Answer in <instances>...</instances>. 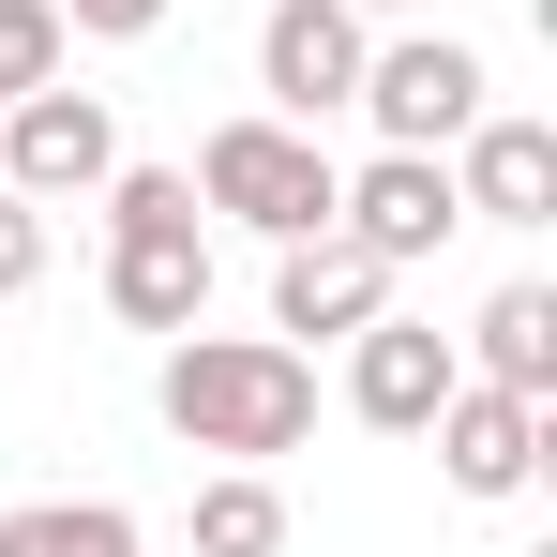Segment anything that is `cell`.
<instances>
[{
	"instance_id": "6da1fadb",
	"label": "cell",
	"mask_w": 557,
	"mask_h": 557,
	"mask_svg": "<svg viewBox=\"0 0 557 557\" xmlns=\"http://www.w3.org/2000/svg\"><path fill=\"white\" fill-rule=\"evenodd\" d=\"M151 407H166V437L182 453H226V467H272L317 437V362L286 347V332H166V376H151Z\"/></svg>"
},
{
	"instance_id": "7a4b0ae2",
	"label": "cell",
	"mask_w": 557,
	"mask_h": 557,
	"mask_svg": "<svg viewBox=\"0 0 557 557\" xmlns=\"http://www.w3.org/2000/svg\"><path fill=\"white\" fill-rule=\"evenodd\" d=\"M106 317L121 332H196L211 317V226L182 166H106Z\"/></svg>"
},
{
	"instance_id": "3957f363",
	"label": "cell",
	"mask_w": 557,
	"mask_h": 557,
	"mask_svg": "<svg viewBox=\"0 0 557 557\" xmlns=\"http://www.w3.org/2000/svg\"><path fill=\"white\" fill-rule=\"evenodd\" d=\"M332 151H317V121H211V151H196V211H226V226H257V242H317L332 226Z\"/></svg>"
},
{
	"instance_id": "277c9868",
	"label": "cell",
	"mask_w": 557,
	"mask_h": 557,
	"mask_svg": "<svg viewBox=\"0 0 557 557\" xmlns=\"http://www.w3.org/2000/svg\"><path fill=\"white\" fill-rule=\"evenodd\" d=\"M482 46H453V30H392V46H362V121H376V151H453L467 121H482Z\"/></svg>"
},
{
	"instance_id": "5b68a950",
	"label": "cell",
	"mask_w": 557,
	"mask_h": 557,
	"mask_svg": "<svg viewBox=\"0 0 557 557\" xmlns=\"http://www.w3.org/2000/svg\"><path fill=\"white\" fill-rule=\"evenodd\" d=\"M106 166H121V106L106 91H15L0 106V196H30V211H61V196H106Z\"/></svg>"
},
{
	"instance_id": "8992f818",
	"label": "cell",
	"mask_w": 557,
	"mask_h": 557,
	"mask_svg": "<svg viewBox=\"0 0 557 557\" xmlns=\"http://www.w3.org/2000/svg\"><path fill=\"white\" fill-rule=\"evenodd\" d=\"M332 226L362 242L376 272H422L467 211H453V166H437V151H376V166H347V182H332Z\"/></svg>"
},
{
	"instance_id": "52a82bcc",
	"label": "cell",
	"mask_w": 557,
	"mask_h": 557,
	"mask_svg": "<svg viewBox=\"0 0 557 557\" xmlns=\"http://www.w3.org/2000/svg\"><path fill=\"white\" fill-rule=\"evenodd\" d=\"M362 46H376V15H347V0H272V15H257V91H272V121H332V106L362 91Z\"/></svg>"
},
{
	"instance_id": "ba28073f",
	"label": "cell",
	"mask_w": 557,
	"mask_h": 557,
	"mask_svg": "<svg viewBox=\"0 0 557 557\" xmlns=\"http://www.w3.org/2000/svg\"><path fill=\"white\" fill-rule=\"evenodd\" d=\"M437 166H453V211H467V226H557V121L482 106Z\"/></svg>"
},
{
	"instance_id": "9c48e42d",
	"label": "cell",
	"mask_w": 557,
	"mask_h": 557,
	"mask_svg": "<svg viewBox=\"0 0 557 557\" xmlns=\"http://www.w3.org/2000/svg\"><path fill=\"white\" fill-rule=\"evenodd\" d=\"M453 332H437V317H362V332H347V407H362L376 437H422V422H437V407H453Z\"/></svg>"
},
{
	"instance_id": "30bf717a",
	"label": "cell",
	"mask_w": 557,
	"mask_h": 557,
	"mask_svg": "<svg viewBox=\"0 0 557 557\" xmlns=\"http://www.w3.org/2000/svg\"><path fill=\"white\" fill-rule=\"evenodd\" d=\"M362 317H392V272H376L347 226H317V242H272V332H286V347H301V332H317V347H347Z\"/></svg>"
},
{
	"instance_id": "8fae6325",
	"label": "cell",
	"mask_w": 557,
	"mask_h": 557,
	"mask_svg": "<svg viewBox=\"0 0 557 557\" xmlns=\"http://www.w3.org/2000/svg\"><path fill=\"white\" fill-rule=\"evenodd\" d=\"M422 437H437V467H453V497H528V482H543V407H528V392L453 376V407H437Z\"/></svg>"
},
{
	"instance_id": "7c38bea8",
	"label": "cell",
	"mask_w": 557,
	"mask_h": 557,
	"mask_svg": "<svg viewBox=\"0 0 557 557\" xmlns=\"http://www.w3.org/2000/svg\"><path fill=\"white\" fill-rule=\"evenodd\" d=\"M482 392H528V407H557V286H497L482 317H467V347H453Z\"/></svg>"
},
{
	"instance_id": "4fadbf2b",
	"label": "cell",
	"mask_w": 557,
	"mask_h": 557,
	"mask_svg": "<svg viewBox=\"0 0 557 557\" xmlns=\"http://www.w3.org/2000/svg\"><path fill=\"white\" fill-rule=\"evenodd\" d=\"M182 543H196V557H286L272 467H211V482H196V512H182Z\"/></svg>"
},
{
	"instance_id": "5bb4252c",
	"label": "cell",
	"mask_w": 557,
	"mask_h": 557,
	"mask_svg": "<svg viewBox=\"0 0 557 557\" xmlns=\"http://www.w3.org/2000/svg\"><path fill=\"white\" fill-rule=\"evenodd\" d=\"M0 557H136V512L121 497H30V512H0Z\"/></svg>"
},
{
	"instance_id": "9a60e30c",
	"label": "cell",
	"mask_w": 557,
	"mask_h": 557,
	"mask_svg": "<svg viewBox=\"0 0 557 557\" xmlns=\"http://www.w3.org/2000/svg\"><path fill=\"white\" fill-rule=\"evenodd\" d=\"M61 46H76V30H61V0H0V106L46 91V76H61Z\"/></svg>"
},
{
	"instance_id": "2e32d148",
	"label": "cell",
	"mask_w": 557,
	"mask_h": 557,
	"mask_svg": "<svg viewBox=\"0 0 557 557\" xmlns=\"http://www.w3.org/2000/svg\"><path fill=\"white\" fill-rule=\"evenodd\" d=\"M15 286H46V211H30V196H0V301H15Z\"/></svg>"
},
{
	"instance_id": "e0dca14e",
	"label": "cell",
	"mask_w": 557,
	"mask_h": 557,
	"mask_svg": "<svg viewBox=\"0 0 557 557\" xmlns=\"http://www.w3.org/2000/svg\"><path fill=\"white\" fill-rule=\"evenodd\" d=\"M61 30H91V46H151L166 0H61Z\"/></svg>"
},
{
	"instance_id": "ac0fdd59",
	"label": "cell",
	"mask_w": 557,
	"mask_h": 557,
	"mask_svg": "<svg viewBox=\"0 0 557 557\" xmlns=\"http://www.w3.org/2000/svg\"><path fill=\"white\" fill-rule=\"evenodd\" d=\"M347 15H407V0H347Z\"/></svg>"
},
{
	"instance_id": "d6986e66",
	"label": "cell",
	"mask_w": 557,
	"mask_h": 557,
	"mask_svg": "<svg viewBox=\"0 0 557 557\" xmlns=\"http://www.w3.org/2000/svg\"><path fill=\"white\" fill-rule=\"evenodd\" d=\"M528 557H557V543H528Z\"/></svg>"
}]
</instances>
